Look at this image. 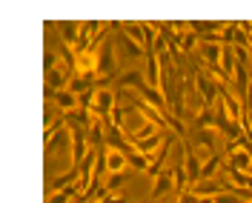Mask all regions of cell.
<instances>
[{
	"label": "cell",
	"instance_id": "1",
	"mask_svg": "<svg viewBox=\"0 0 252 203\" xmlns=\"http://www.w3.org/2000/svg\"><path fill=\"white\" fill-rule=\"evenodd\" d=\"M118 109V94L112 92V89H94V106H92V115L97 120H103V123H109L112 120V112Z\"/></svg>",
	"mask_w": 252,
	"mask_h": 203
},
{
	"label": "cell",
	"instance_id": "2",
	"mask_svg": "<svg viewBox=\"0 0 252 203\" xmlns=\"http://www.w3.org/2000/svg\"><path fill=\"white\" fill-rule=\"evenodd\" d=\"M195 89H198V94H201V97H204V103L206 106H212V103H218V94H220V83L215 78H212V75H209V72H206V69H198V72H195Z\"/></svg>",
	"mask_w": 252,
	"mask_h": 203
},
{
	"label": "cell",
	"instance_id": "3",
	"mask_svg": "<svg viewBox=\"0 0 252 203\" xmlns=\"http://www.w3.org/2000/svg\"><path fill=\"white\" fill-rule=\"evenodd\" d=\"M160 78H163V69L158 60L155 52H146V69H143V83L149 89H160Z\"/></svg>",
	"mask_w": 252,
	"mask_h": 203
},
{
	"label": "cell",
	"instance_id": "4",
	"mask_svg": "<svg viewBox=\"0 0 252 203\" xmlns=\"http://www.w3.org/2000/svg\"><path fill=\"white\" fill-rule=\"evenodd\" d=\"M169 192H175V169L172 166H166V169L152 180V198H155V201L163 198V195H169Z\"/></svg>",
	"mask_w": 252,
	"mask_h": 203
},
{
	"label": "cell",
	"instance_id": "5",
	"mask_svg": "<svg viewBox=\"0 0 252 203\" xmlns=\"http://www.w3.org/2000/svg\"><path fill=\"white\" fill-rule=\"evenodd\" d=\"M192 146H198V152H201V160L215 155V129H204V132H195V138H192Z\"/></svg>",
	"mask_w": 252,
	"mask_h": 203
},
{
	"label": "cell",
	"instance_id": "6",
	"mask_svg": "<svg viewBox=\"0 0 252 203\" xmlns=\"http://www.w3.org/2000/svg\"><path fill=\"white\" fill-rule=\"evenodd\" d=\"M247 141V138H244ZM244 141L238 143V149L229 152V163L226 166H232V169H241V172H252V152L244 146Z\"/></svg>",
	"mask_w": 252,
	"mask_h": 203
},
{
	"label": "cell",
	"instance_id": "7",
	"mask_svg": "<svg viewBox=\"0 0 252 203\" xmlns=\"http://www.w3.org/2000/svg\"><path fill=\"white\" fill-rule=\"evenodd\" d=\"M55 29H61V37H63V46L69 49H78L80 43V23L78 20H61V23H55Z\"/></svg>",
	"mask_w": 252,
	"mask_h": 203
},
{
	"label": "cell",
	"instance_id": "8",
	"mask_svg": "<svg viewBox=\"0 0 252 203\" xmlns=\"http://www.w3.org/2000/svg\"><path fill=\"white\" fill-rule=\"evenodd\" d=\"M118 46H121V52H124V58H129V60H141V58H146V49H143L141 43H135L132 37H126L124 31L118 34Z\"/></svg>",
	"mask_w": 252,
	"mask_h": 203
},
{
	"label": "cell",
	"instance_id": "9",
	"mask_svg": "<svg viewBox=\"0 0 252 203\" xmlns=\"http://www.w3.org/2000/svg\"><path fill=\"white\" fill-rule=\"evenodd\" d=\"M55 106L61 109V115H69V112H75L78 109V94L75 92H69V89H63V92H55Z\"/></svg>",
	"mask_w": 252,
	"mask_h": 203
},
{
	"label": "cell",
	"instance_id": "10",
	"mask_svg": "<svg viewBox=\"0 0 252 203\" xmlns=\"http://www.w3.org/2000/svg\"><path fill=\"white\" fill-rule=\"evenodd\" d=\"M106 169H109V174L126 172V169H129V160H126L124 152H118V149H106Z\"/></svg>",
	"mask_w": 252,
	"mask_h": 203
},
{
	"label": "cell",
	"instance_id": "11",
	"mask_svg": "<svg viewBox=\"0 0 252 203\" xmlns=\"http://www.w3.org/2000/svg\"><path fill=\"white\" fill-rule=\"evenodd\" d=\"M141 89L143 86V72H126L124 78L118 80V92H126V89Z\"/></svg>",
	"mask_w": 252,
	"mask_h": 203
},
{
	"label": "cell",
	"instance_id": "12",
	"mask_svg": "<svg viewBox=\"0 0 252 203\" xmlns=\"http://www.w3.org/2000/svg\"><path fill=\"white\" fill-rule=\"evenodd\" d=\"M121 29H124L126 37H132L135 43H146V29H143V23H121Z\"/></svg>",
	"mask_w": 252,
	"mask_h": 203
},
{
	"label": "cell",
	"instance_id": "13",
	"mask_svg": "<svg viewBox=\"0 0 252 203\" xmlns=\"http://www.w3.org/2000/svg\"><path fill=\"white\" fill-rule=\"evenodd\" d=\"M72 198H80V186L75 183V186H69V189H63V192H52L46 198V203H69Z\"/></svg>",
	"mask_w": 252,
	"mask_h": 203
},
{
	"label": "cell",
	"instance_id": "14",
	"mask_svg": "<svg viewBox=\"0 0 252 203\" xmlns=\"http://www.w3.org/2000/svg\"><path fill=\"white\" fill-rule=\"evenodd\" d=\"M220 166H223V157H220L218 152H215L212 157H206L204 160V177L206 180H215V174L220 172Z\"/></svg>",
	"mask_w": 252,
	"mask_h": 203
},
{
	"label": "cell",
	"instance_id": "15",
	"mask_svg": "<svg viewBox=\"0 0 252 203\" xmlns=\"http://www.w3.org/2000/svg\"><path fill=\"white\" fill-rule=\"evenodd\" d=\"M126 160H129V166H132V169H143V172H146V169H149V163H152V160H149L146 155L135 152V146L126 152Z\"/></svg>",
	"mask_w": 252,
	"mask_h": 203
},
{
	"label": "cell",
	"instance_id": "16",
	"mask_svg": "<svg viewBox=\"0 0 252 203\" xmlns=\"http://www.w3.org/2000/svg\"><path fill=\"white\" fill-rule=\"evenodd\" d=\"M198 43H201V37H198L195 31H184V34H181V52H187V55H195Z\"/></svg>",
	"mask_w": 252,
	"mask_h": 203
},
{
	"label": "cell",
	"instance_id": "17",
	"mask_svg": "<svg viewBox=\"0 0 252 203\" xmlns=\"http://www.w3.org/2000/svg\"><path fill=\"white\" fill-rule=\"evenodd\" d=\"M92 83H94V78H72V83H69V92H75L80 97L83 92H92Z\"/></svg>",
	"mask_w": 252,
	"mask_h": 203
},
{
	"label": "cell",
	"instance_id": "18",
	"mask_svg": "<svg viewBox=\"0 0 252 203\" xmlns=\"http://www.w3.org/2000/svg\"><path fill=\"white\" fill-rule=\"evenodd\" d=\"M69 138H72V135H69V132L63 129L61 135H55L52 141H46V157H49V155H55V152H58L61 146H66V141H69Z\"/></svg>",
	"mask_w": 252,
	"mask_h": 203
},
{
	"label": "cell",
	"instance_id": "19",
	"mask_svg": "<svg viewBox=\"0 0 252 203\" xmlns=\"http://www.w3.org/2000/svg\"><path fill=\"white\" fill-rule=\"evenodd\" d=\"M124 180H126V172H118V174H109V177L103 180V186L109 189V192H118V189L124 186Z\"/></svg>",
	"mask_w": 252,
	"mask_h": 203
},
{
	"label": "cell",
	"instance_id": "20",
	"mask_svg": "<svg viewBox=\"0 0 252 203\" xmlns=\"http://www.w3.org/2000/svg\"><path fill=\"white\" fill-rule=\"evenodd\" d=\"M215 203H247L241 195H235V192H220L218 198H215Z\"/></svg>",
	"mask_w": 252,
	"mask_h": 203
},
{
	"label": "cell",
	"instance_id": "21",
	"mask_svg": "<svg viewBox=\"0 0 252 203\" xmlns=\"http://www.w3.org/2000/svg\"><path fill=\"white\" fill-rule=\"evenodd\" d=\"M43 66H46V72H52V69H58V66H61V58H58L55 52H49L46 60H43Z\"/></svg>",
	"mask_w": 252,
	"mask_h": 203
},
{
	"label": "cell",
	"instance_id": "22",
	"mask_svg": "<svg viewBox=\"0 0 252 203\" xmlns=\"http://www.w3.org/2000/svg\"><path fill=\"white\" fill-rule=\"evenodd\" d=\"M235 58H238V63L250 66V49H238V46H235Z\"/></svg>",
	"mask_w": 252,
	"mask_h": 203
},
{
	"label": "cell",
	"instance_id": "23",
	"mask_svg": "<svg viewBox=\"0 0 252 203\" xmlns=\"http://www.w3.org/2000/svg\"><path fill=\"white\" fill-rule=\"evenodd\" d=\"M100 203H129V201H126L124 192H112L109 198H106V201H100Z\"/></svg>",
	"mask_w": 252,
	"mask_h": 203
},
{
	"label": "cell",
	"instance_id": "24",
	"mask_svg": "<svg viewBox=\"0 0 252 203\" xmlns=\"http://www.w3.org/2000/svg\"><path fill=\"white\" fill-rule=\"evenodd\" d=\"M198 203H215V198H201Z\"/></svg>",
	"mask_w": 252,
	"mask_h": 203
},
{
	"label": "cell",
	"instance_id": "25",
	"mask_svg": "<svg viewBox=\"0 0 252 203\" xmlns=\"http://www.w3.org/2000/svg\"><path fill=\"white\" fill-rule=\"evenodd\" d=\"M250 40H252V23H250Z\"/></svg>",
	"mask_w": 252,
	"mask_h": 203
},
{
	"label": "cell",
	"instance_id": "26",
	"mask_svg": "<svg viewBox=\"0 0 252 203\" xmlns=\"http://www.w3.org/2000/svg\"><path fill=\"white\" fill-rule=\"evenodd\" d=\"M247 203H252V201H247Z\"/></svg>",
	"mask_w": 252,
	"mask_h": 203
}]
</instances>
